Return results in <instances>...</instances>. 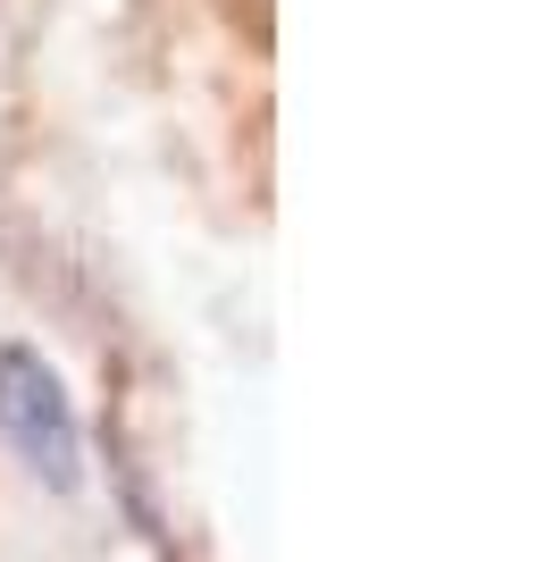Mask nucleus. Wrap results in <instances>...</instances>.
Returning a JSON list of instances; mask_svg holds the SVG:
<instances>
[{"label": "nucleus", "mask_w": 553, "mask_h": 562, "mask_svg": "<svg viewBox=\"0 0 553 562\" xmlns=\"http://www.w3.org/2000/svg\"><path fill=\"white\" fill-rule=\"evenodd\" d=\"M0 420L50 479H76V428L68 403H59V378L34 361V352H0Z\"/></svg>", "instance_id": "1"}]
</instances>
